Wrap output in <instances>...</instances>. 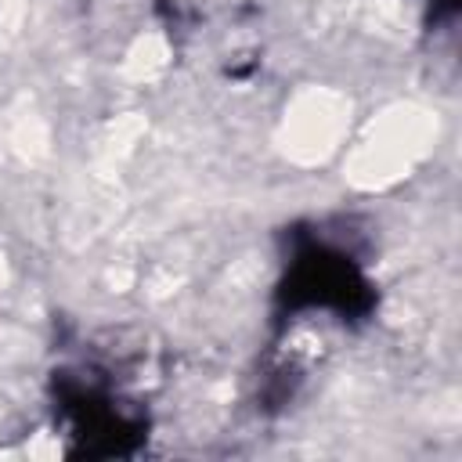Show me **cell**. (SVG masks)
<instances>
[{
    "instance_id": "cell-2",
    "label": "cell",
    "mask_w": 462,
    "mask_h": 462,
    "mask_svg": "<svg viewBox=\"0 0 462 462\" xmlns=\"http://www.w3.org/2000/svg\"><path fill=\"white\" fill-rule=\"evenodd\" d=\"M51 404L69 455L83 458H123L134 455L148 437V415L137 401L123 397L105 368L65 365L51 375Z\"/></svg>"
},
{
    "instance_id": "cell-3",
    "label": "cell",
    "mask_w": 462,
    "mask_h": 462,
    "mask_svg": "<svg viewBox=\"0 0 462 462\" xmlns=\"http://www.w3.org/2000/svg\"><path fill=\"white\" fill-rule=\"evenodd\" d=\"M458 18V0H426V32L451 29Z\"/></svg>"
},
{
    "instance_id": "cell-1",
    "label": "cell",
    "mask_w": 462,
    "mask_h": 462,
    "mask_svg": "<svg viewBox=\"0 0 462 462\" xmlns=\"http://www.w3.org/2000/svg\"><path fill=\"white\" fill-rule=\"evenodd\" d=\"M375 307L379 285L361 245L318 220L285 227V260L271 296L274 332H285L300 314H332L343 328H357L375 318Z\"/></svg>"
}]
</instances>
